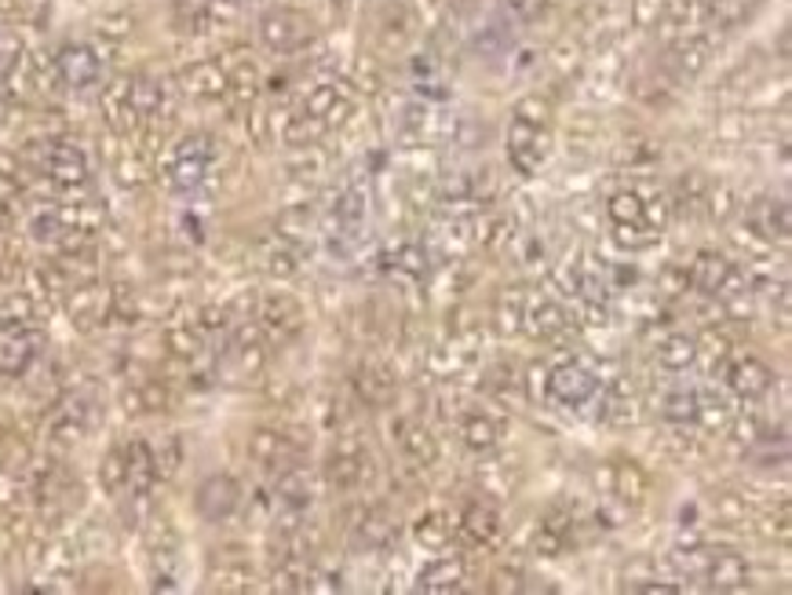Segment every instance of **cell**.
Returning a JSON list of instances; mask_svg holds the SVG:
<instances>
[{
  "label": "cell",
  "instance_id": "c3c4849f",
  "mask_svg": "<svg viewBox=\"0 0 792 595\" xmlns=\"http://www.w3.org/2000/svg\"><path fill=\"white\" fill-rule=\"evenodd\" d=\"M489 592H523V570H497Z\"/></svg>",
  "mask_w": 792,
  "mask_h": 595
},
{
  "label": "cell",
  "instance_id": "277c9868",
  "mask_svg": "<svg viewBox=\"0 0 792 595\" xmlns=\"http://www.w3.org/2000/svg\"><path fill=\"white\" fill-rule=\"evenodd\" d=\"M686 278H691V289L702 292L708 300H742L745 296V270L734 264L727 253H716V248H702L694 256V264L686 267Z\"/></svg>",
  "mask_w": 792,
  "mask_h": 595
},
{
  "label": "cell",
  "instance_id": "603a6c76",
  "mask_svg": "<svg viewBox=\"0 0 792 595\" xmlns=\"http://www.w3.org/2000/svg\"><path fill=\"white\" fill-rule=\"evenodd\" d=\"M56 70H59V81L66 88L85 92V88H96L99 85L102 59H99V51L92 48V45H66L56 56Z\"/></svg>",
  "mask_w": 792,
  "mask_h": 595
},
{
  "label": "cell",
  "instance_id": "4dcf8cb0",
  "mask_svg": "<svg viewBox=\"0 0 792 595\" xmlns=\"http://www.w3.org/2000/svg\"><path fill=\"white\" fill-rule=\"evenodd\" d=\"M183 92L194 99H223L227 92H231V77H227V70L220 66L216 59H202V62H191L183 73Z\"/></svg>",
  "mask_w": 792,
  "mask_h": 595
},
{
  "label": "cell",
  "instance_id": "ab89813d",
  "mask_svg": "<svg viewBox=\"0 0 792 595\" xmlns=\"http://www.w3.org/2000/svg\"><path fill=\"white\" fill-rule=\"evenodd\" d=\"M129 99H132V110L139 113V121H150L154 113L161 110L165 92L158 81H150V77H129Z\"/></svg>",
  "mask_w": 792,
  "mask_h": 595
},
{
  "label": "cell",
  "instance_id": "8d00e7d4",
  "mask_svg": "<svg viewBox=\"0 0 792 595\" xmlns=\"http://www.w3.org/2000/svg\"><path fill=\"white\" fill-rule=\"evenodd\" d=\"M124 461H129V486L124 489L135 497H143L154 486V478H158V457H154L147 442L135 438V442L124 446Z\"/></svg>",
  "mask_w": 792,
  "mask_h": 595
},
{
  "label": "cell",
  "instance_id": "681fc988",
  "mask_svg": "<svg viewBox=\"0 0 792 595\" xmlns=\"http://www.w3.org/2000/svg\"><path fill=\"white\" fill-rule=\"evenodd\" d=\"M15 197H19V183H15V175H12V172H0V205L15 202Z\"/></svg>",
  "mask_w": 792,
  "mask_h": 595
},
{
  "label": "cell",
  "instance_id": "7402d4cb",
  "mask_svg": "<svg viewBox=\"0 0 792 595\" xmlns=\"http://www.w3.org/2000/svg\"><path fill=\"white\" fill-rule=\"evenodd\" d=\"M602 486H607V494L624 508H639L646 494H650V478H646L643 467L629 461V457L607 461V467H602Z\"/></svg>",
  "mask_w": 792,
  "mask_h": 595
},
{
  "label": "cell",
  "instance_id": "74e56055",
  "mask_svg": "<svg viewBox=\"0 0 792 595\" xmlns=\"http://www.w3.org/2000/svg\"><path fill=\"white\" fill-rule=\"evenodd\" d=\"M697 413H702V388H675L665 394L661 416L675 427H697Z\"/></svg>",
  "mask_w": 792,
  "mask_h": 595
},
{
  "label": "cell",
  "instance_id": "b9f144b4",
  "mask_svg": "<svg viewBox=\"0 0 792 595\" xmlns=\"http://www.w3.org/2000/svg\"><path fill=\"white\" fill-rule=\"evenodd\" d=\"M388 259H391L394 275H405V278H424L427 275V253H424V245L405 242V245L394 248Z\"/></svg>",
  "mask_w": 792,
  "mask_h": 595
},
{
  "label": "cell",
  "instance_id": "f546056e",
  "mask_svg": "<svg viewBox=\"0 0 792 595\" xmlns=\"http://www.w3.org/2000/svg\"><path fill=\"white\" fill-rule=\"evenodd\" d=\"M275 497L289 515H304V511L315 505V478H310L304 464L285 467V472H278V478H275Z\"/></svg>",
  "mask_w": 792,
  "mask_h": 595
},
{
  "label": "cell",
  "instance_id": "d4e9b609",
  "mask_svg": "<svg viewBox=\"0 0 792 595\" xmlns=\"http://www.w3.org/2000/svg\"><path fill=\"white\" fill-rule=\"evenodd\" d=\"M686 15H691L686 0H632V23L639 29H650V34H686Z\"/></svg>",
  "mask_w": 792,
  "mask_h": 595
},
{
  "label": "cell",
  "instance_id": "83f0119b",
  "mask_svg": "<svg viewBox=\"0 0 792 595\" xmlns=\"http://www.w3.org/2000/svg\"><path fill=\"white\" fill-rule=\"evenodd\" d=\"M45 175L59 186H85L88 183V158L74 143H51L45 150Z\"/></svg>",
  "mask_w": 792,
  "mask_h": 595
},
{
  "label": "cell",
  "instance_id": "7a4b0ae2",
  "mask_svg": "<svg viewBox=\"0 0 792 595\" xmlns=\"http://www.w3.org/2000/svg\"><path fill=\"white\" fill-rule=\"evenodd\" d=\"M354 110V92L348 81H321L304 96L296 113H289L285 129H281V143L289 146H315L326 139L332 129H340Z\"/></svg>",
  "mask_w": 792,
  "mask_h": 595
},
{
  "label": "cell",
  "instance_id": "bcb514c9",
  "mask_svg": "<svg viewBox=\"0 0 792 595\" xmlns=\"http://www.w3.org/2000/svg\"><path fill=\"white\" fill-rule=\"evenodd\" d=\"M764 534H770V537L778 534L781 541L789 537V500H781V505H778V511L770 508L767 515H764Z\"/></svg>",
  "mask_w": 792,
  "mask_h": 595
},
{
  "label": "cell",
  "instance_id": "4316f807",
  "mask_svg": "<svg viewBox=\"0 0 792 595\" xmlns=\"http://www.w3.org/2000/svg\"><path fill=\"white\" fill-rule=\"evenodd\" d=\"M464 588H467V559L464 556H439L416 573V592L453 595Z\"/></svg>",
  "mask_w": 792,
  "mask_h": 595
},
{
  "label": "cell",
  "instance_id": "9c48e42d",
  "mask_svg": "<svg viewBox=\"0 0 792 595\" xmlns=\"http://www.w3.org/2000/svg\"><path fill=\"white\" fill-rule=\"evenodd\" d=\"M315 37V23L304 12H293V8H275L259 19V40L275 51V56H296L304 51Z\"/></svg>",
  "mask_w": 792,
  "mask_h": 595
},
{
  "label": "cell",
  "instance_id": "cb8c5ba5",
  "mask_svg": "<svg viewBox=\"0 0 792 595\" xmlns=\"http://www.w3.org/2000/svg\"><path fill=\"white\" fill-rule=\"evenodd\" d=\"M304 326H307L304 307H300L293 296H285V292L267 296L264 304H259V329L267 332V340H293L304 332Z\"/></svg>",
  "mask_w": 792,
  "mask_h": 595
},
{
  "label": "cell",
  "instance_id": "7bdbcfd3",
  "mask_svg": "<svg viewBox=\"0 0 792 595\" xmlns=\"http://www.w3.org/2000/svg\"><path fill=\"white\" fill-rule=\"evenodd\" d=\"M99 478H102V489L107 494H124V486H129V461H124V446L121 450H110L107 453V461H102L99 467Z\"/></svg>",
  "mask_w": 792,
  "mask_h": 595
},
{
  "label": "cell",
  "instance_id": "d6a6232c",
  "mask_svg": "<svg viewBox=\"0 0 792 595\" xmlns=\"http://www.w3.org/2000/svg\"><path fill=\"white\" fill-rule=\"evenodd\" d=\"M453 537H456V519L450 515V511L431 508V511H424V515L413 519V541L424 551H446L453 545Z\"/></svg>",
  "mask_w": 792,
  "mask_h": 595
},
{
  "label": "cell",
  "instance_id": "44dd1931",
  "mask_svg": "<svg viewBox=\"0 0 792 595\" xmlns=\"http://www.w3.org/2000/svg\"><path fill=\"white\" fill-rule=\"evenodd\" d=\"M697 584H705V588H712V592H745L748 584H753V567H748V559L742 551L712 545V556H708V567Z\"/></svg>",
  "mask_w": 792,
  "mask_h": 595
},
{
  "label": "cell",
  "instance_id": "7c38bea8",
  "mask_svg": "<svg viewBox=\"0 0 792 595\" xmlns=\"http://www.w3.org/2000/svg\"><path fill=\"white\" fill-rule=\"evenodd\" d=\"M456 537L475 551H494L504 541V519L494 500H467L456 515Z\"/></svg>",
  "mask_w": 792,
  "mask_h": 595
},
{
  "label": "cell",
  "instance_id": "52a82bcc",
  "mask_svg": "<svg viewBox=\"0 0 792 595\" xmlns=\"http://www.w3.org/2000/svg\"><path fill=\"white\" fill-rule=\"evenodd\" d=\"M607 216L613 223V234H618V242L624 248H632V253H639V248H650L661 242V234L654 231L650 223H646V202H643V191H618L610 194L607 202Z\"/></svg>",
  "mask_w": 792,
  "mask_h": 595
},
{
  "label": "cell",
  "instance_id": "9a60e30c",
  "mask_svg": "<svg viewBox=\"0 0 792 595\" xmlns=\"http://www.w3.org/2000/svg\"><path fill=\"white\" fill-rule=\"evenodd\" d=\"M351 391H354V402L366 405V410H388L394 394H399V377L383 362H362L351 373Z\"/></svg>",
  "mask_w": 792,
  "mask_h": 595
},
{
  "label": "cell",
  "instance_id": "f1b7e54d",
  "mask_svg": "<svg viewBox=\"0 0 792 595\" xmlns=\"http://www.w3.org/2000/svg\"><path fill=\"white\" fill-rule=\"evenodd\" d=\"M456 432H461V442L472 453H494L500 438H504V421L489 410H467L461 424H456Z\"/></svg>",
  "mask_w": 792,
  "mask_h": 595
},
{
  "label": "cell",
  "instance_id": "d6986e66",
  "mask_svg": "<svg viewBox=\"0 0 792 595\" xmlns=\"http://www.w3.org/2000/svg\"><path fill=\"white\" fill-rule=\"evenodd\" d=\"M242 505V483L234 475H208L194 494V508L205 523H227Z\"/></svg>",
  "mask_w": 792,
  "mask_h": 595
},
{
  "label": "cell",
  "instance_id": "e0dca14e",
  "mask_svg": "<svg viewBox=\"0 0 792 595\" xmlns=\"http://www.w3.org/2000/svg\"><path fill=\"white\" fill-rule=\"evenodd\" d=\"M723 380L731 388V394H738L742 402H759L775 388V369L764 359H756V354H734L723 365Z\"/></svg>",
  "mask_w": 792,
  "mask_h": 595
},
{
  "label": "cell",
  "instance_id": "f6af8a7d",
  "mask_svg": "<svg viewBox=\"0 0 792 595\" xmlns=\"http://www.w3.org/2000/svg\"><path fill=\"white\" fill-rule=\"evenodd\" d=\"M515 384H519L515 369H512V365H504V362L494 365V369H489L486 377H483V388H486L489 394H500V399H504V394L512 391Z\"/></svg>",
  "mask_w": 792,
  "mask_h": 595
},
{
  "label": "cell",
  "instance_id": "836d02e7",
  "mask_svg": "<svg viewBox=\"0 0 792 595\" xmlns=\"http://www.w3.org/2000/svg\"><path fill=\"white\" fill-rule=\"evenodd\" d=\"M767 0H705V26L731 34V29L745 26Z\"/></svg>",
  "mask_w": 792,
  "mask_h": 595
},
{
  "label": "cell",
  "instance_id": "f35d334b",
  "mask_svg": "<svg viewBox=\"0 0 792 595\" xmlns=\"http://www.w3.org/2000/svg\"><path fill=\"white\" fill-rule=\"evenodd\" d=\"M526 296H529V292L523 286H512V289H504L497 296V304H494V326L504 332V337H512V332H523Z\"/></svg>",
  "mask_w": 792,
  "mask_h": 595
},
{
  "label": "cell",
  "instance_id": "4fadbf2b",
  "mask_svg": "<svg viewBox=\"0 0 792 595\" xmlns=\"http://www.w3.org/2000/svg\"><path fill=\"white\" fill-rule=\"evenodd\" d=\"M478 343H483V332L475 326H461L427 354V365H431L435 377H464L478 362Z\"/></svg>",
  "mask_w": 792,
  "mask_h": 595
},
{
  "label": "cell",
  "instance_id": "3957f363",
  "mask_svg": "<svg viewBox=\"0 0 792 595\" xmlns=\"http://www.w3.org/2000/svg\"><path fill=\"white\" fill-rule=\"evenodd\" d=\"M321 478L332 494H358V489L373 486L377 478V461L366 438L358 435H340L337 446L329 450L326 464H321Z\"/></svg>",
  "mask_w": 792,
  "mask_h": 595
},
{
  "label": "cell",
  "instance_id": "ac0fdd59",
  "mask_svg": "<svg viewBox=\"0 0 792 595\" xmlns=\"http://www.w3.org/2000/svg\"><path fill=\"white\" fill-rule=\"evenodd\" d=\"M577 511L566 508V505H551L545 515H540V526H537V556L545 559H559L566 556V551L577 545Z\"/></svg>",
  "mask_w": 792,
  "mask_h": 595
},
{
  "label": "cell",
  "instance_id": "6da1fadb",
  "mask_svg": "<svg viewBox=\"0 0 792 595\" xmlns=\"http://www.w3.org/2000/svg\"><path fill=\"white\" fill-rule=\"evenodd\" d=\"M551 146H556V135H551V107L548 99L540 96H526L515 102L512 121H508V165L534 180V175L545 172V165L551 158Z\"/></svg>",
  "mask_w": 792,
  "mask_h": 595
},
{
  "label": "cell",
  "instance_id": "5b68a950",
  "mask_svg": "<svg viewBox=\"0 0 792 595\" xmlns=\"http://www.w3.org/2000/svg\"><path fill=\"white\" fill-rule=\"evenodd\" d=\"M545 394L562 410H581L599 394V365L585 354L559 362L556 369L545 373Z\"/></svg>",
  "mask_w": 792,
  "mask_h": 595
},
{
  "label": "cell",
  "instance_id": "60d3db41",
  "mask_svg": "<svg viewBox=\"0 0 792 595\" xmlns=\"http://www.w3.org/2000/svg\"><path fill=\"white\" fill-rule=\"evenodd\" d=\"M661 158V150L654 146L650 139H624L621 143V150H618V165H629L632 172H643V169H650L654 161Z\"/></svg>",
  "mask_w": 792,
  "mask_h": 595
},
{
  "label": "cell",
  "instance_id": "f907efd6",
  "mask_svg": "<svg viewBox=\"0 0 792 595\" xmlns=\"http://www.w3.org/2000/svg\"><path fill=\"white\" fill-rule=\"evenodd\" d=\"M12 77H15V51H0V88H8Z\"/></svg>",
  "mask_w": 792,
  "mask_h": 595
},
{
  "label": "cell",
  "instance_id": "484cf974",
  "mask_svg": "<svg viewBox=\"0 0 792 595\" xmlns=\"http://www.w3.org/2000/svg\"><path fill=\"white\" fill-rule=\"evenodd\" d=\"M708 59H712V37L708 34H680L672 37V48H669V59H665V66L672 70L675 81H686V77H697Z\"/></svg>",
  "mask_w": 792,
  "mask_h": 595
},
{
  "label": "cell",
  "instance_id": "ee69618b",
  "mask_svg": "<svg viewBox=\"0 0 792 595\" xmlns=\"http://www.w3.org/2000/svg\"><path fill=\"white\" fill-rule=\"evenodd\" d=\"M500 4H504V12L512 23H537V19L548 12L551 0H500Z\"/></svg>",
  "mask_w": 792,
  "mask_h": 595
},
{
  "label": "cell",
  "instance_id": "5bb4252c",
  "mask_svg": "<svg viewBox=\"0 0 792 595\" xmlns=\"http://www.w3.org/2000/svg\"><path fill=\"white\" fill-rule=\"evenodd\" d=\"M348 537H351L354 551H383L399 541V519H394V511L383 505L358 508L354 523L348 526Z\"/></svg>",
  "mask_w": 792,
  "mask_h": 595
},
{
  "label": "cell",
  "instance_id": "d590c367",
  "mask_svg": "<svg viewBox=\"0 0 792 595\" xmlns=\"http://www.w3.org/2000/svg\"><path fill=\"white\" fill-rule=\"evenodd\" d=\"M602 416H607V424L613 427H632L639 424L643 416V402H639V391L632 388V380H618L607 394V405H602Z\"/></svg>",
  "mask_w": 792,
  "mask_h": 595
},
{
  "label": "cell",
  "instance_id": "7dc6e473",
  "mask_svg": "<svg viewBox=\"0 0 792 595\" xmlns=\"http://www.w3.org/2000/svg\"><path fill=\"white\" fill-rule=\"evenodd\" d=\"M661 289L669 292V296H680V292L691 289V278H686V267H665Z\"/></svg>",
  "mask_w": 792,
  "mask_h": 595
},
{
  "label": "cell",
  "instance_id": "30bf717a",
  "mask_svg": "<svg viewBox=\"0 0 792 595\" xmlns=\"http://www.w3.org/2000/svg\"><path fill=\"white\" fill-rule=\"evenodd\" d=\"M40 343L45 337L26 318H0V377H23L40 354Z\"/></svg>",
  "mask_w": 792,
  "mask_h": 595
},
{
  "label": "cell",
  "instance_id": "8992f818",
  "mask_svg": "<svg viewBox=\"0 0 792 595\" xmlns=\"http://www.w3.org/2000/svg\"><path fill=\"white\" fill-rule=\"evenodd\" d=\"M307 438L304 432H293V427H256L248 435V457L264 467V472H285L293 464H304L307 457Z\"/></svg>",
  "mask_w": 792,
  "mask_h": 595
},
{
  "label": "cell",
  "instance_id": "2e32d148",
  "mask_svg": "<svg viewBox=\"0 0 792 595\" xmlns=\"http://www.w3.org/2000/svg\"><path fill=\"white\" fill-rule=\"evenodd\" d=\"M745 227L756 242L764 245H785L792 231V212L785 197H756L745 208Z\"/></svg>",
  "mask_w": 792,
  "mask_h": 595
},
{
  "label": "cell",
  "instance_id": "ffe728a7",
  "mask_svg": "<svg viewBox=\"0 0 792 595\" xmlns=\"http://www.w3.org/2000/svg\"><path fill=\"white\" fill-rule=\"evenodd\" d=\"M391 438L394 446H399V453L410 461L413 467H435L439 464V438L431 435V427L424 421H416V416H399V421L391 424Z\"/></svg>",
  "mask_w": 792,
  "mask_h": 595
},
{
  "label": "cell",
  "instance_id": "8fae6325",
  "mask_svg": "<svg viewBox=\"0 0 792 595\" xmlns=\"http://www.w3.org/2000/svg\"><path fill=\"white\" fill-rule=\"evenodd\" d=\"M523 329L540 343H556L562 337H570L573 315L559 296H551V292H529L526 311H523Z\"/></svg>",
  "mask_w": 792,
  "mask_h": 595
},
{
  "label": "cell",
  "instance_id": "ba28073f",
  "mask_svg": "<svg viewBox=\"0 0 792 595\" xmlns=\"http://www.w3.org/2000/svg\"><path fill=\"white\" fill-rule=\"evenodd\" d=\"M212 161H216V139H212V135H202V132L186 135V139L175 146V154H172V169H169L172 191H180V194L197 191V186L208 180Z\"/></svg>",
  "mask_w": 792,
  "mask_h": 595
},
{
  "label": "cell",
  "instance_id": "e575fe53",
  "mask_svg": "<svg viewBox=\"0 0 792 595\" xmlns=\"http://www.w3.org/2000/svg\"><path fill=\"white\" fill-rule=\"evenodd\" d=\"M697 354H702V343L691 332H669L665 340H658V348H654V359H658L661 369L669 373H683L691 369L697 362Z\"/></svg>",
  "mask_w": 792,
  "mask_h": 595
},
{
  "label": "cell",
  "instance_id": "1f68e13d",
  "mask_svg": "<svg viewBox=\"0 0 792 595\" xmlns=\"http://www.w3.org/2000/svg\"><path fill=\"white\" fill-rule=\"evenodd\" d=\"M366 223V191L362 186H343L329 205V227L337 238H354Z\"/></svg>",
  "mask_w": 792,
  "mask_h": 595
}]
</instances>
